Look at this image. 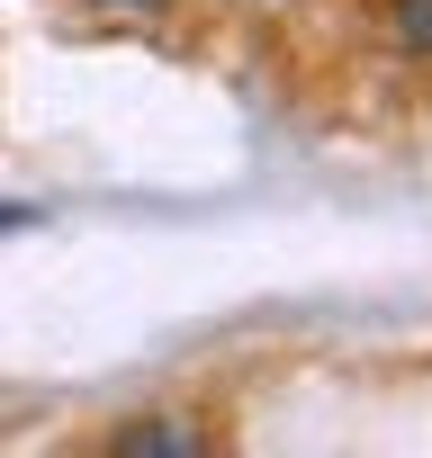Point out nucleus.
I'll use <instances>...</instances> for the list:
<instances>
[{
	"mask_svg": "<svg viewBox=\"0 0 432 458\" xmlns=\"http://www.w3.org/2000/svg\"><path fill=\"white\" fill-rule=\"evenodd\" d=\"M396 10V46L405 55H432V0H387Z\"/></svg>",
	"mask_w": 432,
	"mask_h": 458,
	"instance_id": "obj_2",
	"label": "nucleus"
},
{
	"mask_svg": "<svg viewBox=\"0 0 432 458\" xmlns=\"http://www.w3.org/2000/svg\"><path fill=\"white\" fill-rule=\"evenodd\" d=\"M19 225H37V207H0V234H19Z\"/></svg>",
	"mask_w": 432,
	"mask_h": 458,
	"instance_id": "obj_4",
	"label": "nucleus"
},
{
	"mask_svg": "<svg viewBox=\"0 0 432 458\" xmlns=\"http://www.w3.org/2000/svg\"><path fill=\"white\" fill-rule=\"evenodd\" d=\"M198 449H207V440H198V431H180L171 413H153V422H126V431H117V458H198Z\"/></svg>",
	"mask_w": 432,
	"mask_h": 458,
	"instance_id": "obj_1",
	"label": "nucleus"
},
{
	"mask_svg": "<svg viewBox=\"0 0 432 458\" xmlns=\"http://www.w3.org/2000/svg\"><path fill=\"white\" fill-rule=\"evenodd\" d=\"M99 10H117V19H153L162 0H99Z\"/></svg>",
	"mask_w": 432,
	"mask_h": 458,
	"instance_id": "obj_3",
	"label": "nucleus"
}]
</instances>
